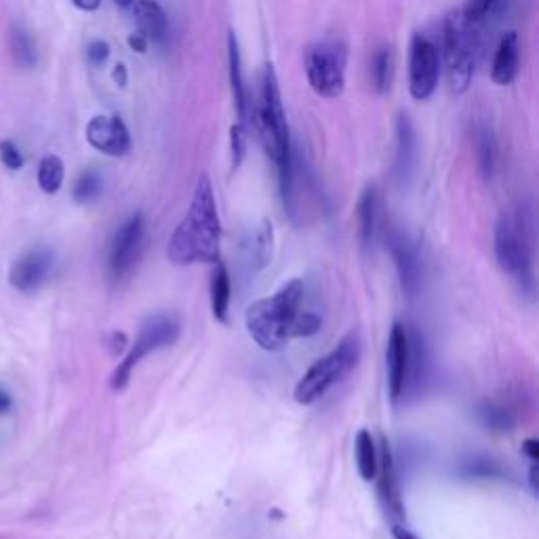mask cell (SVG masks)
Listing matches in <instances>:
<instances>
[{"mask_svg": "<svg viewBox=\"0 0 539 539\" xmlns=\"http://www.w3.org/2000/svg\"><path fill=\"white\" fill-rule=\"evenodd\" d=\"M495 257L506 274L533 283V215L527 207L504 211L495 226Z\"/></svg>", "mask_w": 539, "mask_h": 539, "instance_id": "obj_4", "label": "cell"}, {"mask_svg": "<svg viewBox=\"0 0 539 539\" xmlns=\"http://www.w3.org/2000/svg\"><path fill=\"white\" fill-rule=\"evenodd\" d=\"M386 369H388V390L392 401H398L403 396L409 371H411V342L405 325L394 323L390 337H388V350H386Z\"/></svg>", "mask_w": 539, "mask_h": 539, "instance_id": "obj_11", "label": "cell"}, {"mask_svg": "<svg viewBox=\"0 0 539 539\" xmlns=\"http://www.w3.org/2000/svg\"><path fill=\"white\" fill-rule=\"evenodd\" d=\"M388 243H390L394 264L398 268V276H401L403 289L407 293H415L419 285V259H417L415 247L409 243V238L403 232H392Z\"/></svg>", "mask_w": 539, "mask_h": 539, "instance_id": "obj_18", "label": "cell"}, {"mask_svg": "<svg viewBox=\"0 0 539 539\" xmlns=\"http://www.w3.org/2000/svg\"><path fill=\"white\" fill-rule=\"evenodd\" d=\"M377 209H379V196L377 188L373 184L365 186L361 192V198H358L356 205V224H358V238H361V245L369 247L375 228H377Z\"/></svg>", "mask_w": 539, "mask_h": 539, "instance_id": "obj_20", "label": "cell"}, {"mask_svg": "<svg viewBox=\"0 0 539 539\" xmlns=\"http://www.w3.org/2000/svg\"><path fill=\"white\" fill-rule=\"evenodd\" d=\"M0 161H3V165L11 171H19L24 167V154L19 152V148L15 146V142H11V139H3L0 142Z\"/></svg>", "mask_w": 539, "mask_h": 539, "instance_id": "obj_30", "label": "cell"}, {"mask_svg": "<svg viewBox=\"0 0 539 539\" xmlns=\"http://www.w3.org/2000/svg\"><path fill=\"white\" fill-rule=\"evenodd\" d=\"M87 142L108 156H125L131 150L129 129L118 116H93L87 125Z\"/></svg>", "mask_w": 539, "mask_h": 539, "instance_id": "obj_13", "label": "cell"}, {"mask_svg": "<svg viewBox=\"0 0 539 539\" xmlns=\"http://www.w3.org/2000/svg\"><path fill=\"white\" fill-rule=\"evenodd\" d=\"M394 81V55L390 47H379L371 59V85L377 93H388Z\"/></svg>", "mask_w": 539, "mask_h": 539, "instance_id": "obj_25", "label": "cell"}, {"mask_svg": "<svg viewBox=\"0 0 539 539\" xmlns=\"http://www.w3.org/2000/svg\"><path fill=\"white\" fill-rule=\"evenodd\" d=\"M146 219L142 213L131 215L127 222L116 230L110 255H108V274L114 283H121L133 272L139 253L144 249Z\"/></svg>", "mask_w": 539, "mask_h": 539, "instance_id": "obj_10", "label": "cell"}, {"mask_svg": "<svg viewBox=\"0 0 539 539\" xmlns=\"http://www.w3.org/2000/svg\"><path fill=\"white\" fill-rule=\"evenodd\" d=\"M481 417L485 419V424L491 426V428H497V430H506L510 428V417L504 409H499L495 405H485L481 409Z\"/></svg>", "mask_w": 539, "mask_h": 539, "instance_id": "obj_31", "label": "cell"}, {"mask_svg": "<svg viewBox=\"0 0 539 539\" xmlns=\"http://www.w3.org/2000/svg\"><path fill=\"white\" fill-rule=\"evenodd\" d=\"M361 361V342L358 335L350 333L335 346L327 356L318 361L304 373L295 386V401L299 405H314L335 386L346 379Z\"/></svg>", "mask_w": 539, "mask_h": 539, "instance_id": "obj_5", "label": "cell"}, {"mask_svg": "<svg viewBox=\"0 0 539 539\" xmlns=\"http://www.w3.org/2000/svg\"><path fill=\"white\" fill-rule=\"evenodd\" d=\"M64 175H66V169H64L62 158L55 154H47L41 161V165H38L36 179H38V186H41L45 194H55L64 184Z\"/></svg>", "mask_w": 539, "mask_h": 539, "instance_id": "obj_26", "label": "cell"}, {"mask_svg": "<svg viewBox=\"0 0 539 539\" xmlns=\"http://www.w3.org/2000/svg\"><path fill=\"white\" fill-rule=\"evenodd\" d=\"M523 453L529 455L531 462H537V459H539V443L535 441V438H529V441L523 443Z\"/></svg>", "mask_w": 539, "mask_h": 539, "instance_id": "obj_35", "label": "cell"}, {"mask_svg": "<svg viewBox=\"0 0 539 539\" xmlns=\"http://www.w3.org/2000/svg\"><path fill=\"white\" fill-rule=\"evenodd\" d=\"M133 19L137 32L144 38H148V43H163L169 32V19L165 9L156 3V0H135L133 3Z\"/></svg>", "mask_w": 539, "mask_h": 539, "instance_id": "obj_16", "label": "cell"}, {"mask_svg": "<svg viewBox=\"0 0 539 539\" xmlns=\"http://www.w3.org/2000/svg\"><path fill=\"white\" fill-rule=\"evenodd\" d=\"M476 161L478 171H481L487 182H491L497 169V142L493 131L487 125L476 133Z\"/></svg>", "mask_w": 539, "mask_h": 539, "instance_id": "obj_24", "label": "cell"}, {"mask_svg": "<svg viewBox=\"0 0 539 539\" xmlns=\"http://www.w3.org/2000/svg\"><path fill=\"white\" fill-rule=\"evenodd\" d=\"M230 154H232V169H241L247 156V131L243 123H234L230 127Z\"/></svg>", "mask_w": 539, "mask_h": 539, "instance_id": "obj_29", "label": "cell"}, {"mask_svg": "<svg viewBox=\"0 0 539 539\" xmlns=\"http://www.w3.org/2000/svg\"><path fill=\"white\" fill-rule=\"evenodd\" d=\"M179 337V323L171 314H154L139 329V335L135 344L131 346L125 361L116 367L112 375V390L121 392L127 388L133 369L139 365L142 358H146L152 352H158L163 348H171Z\"/></svg>", "mask_w": 539, "mask_h": 539, "instance_id": "obj_8", "label": "cell"}, {"mask_svg": "<svg viewBox=\"0 0 539 539\" xmlns=\"http://www.w3.org/2000/svg\"><path fill=\"white\" fill-rule=\"evenodd\" d=\"M222 243L215 194L209 175L198 177L192 203L186 217L179 222L167 245V257L175 266L217 264Z\"/></svg>", "mask_w": 539, "mask_h": 539, "instance_id": "obj_1", "label": "cell"}, {"mask_svg": "<svg viewBox=\"0 0 539 539\" xmlns=\"http://www.w3.org/2000/svg\"><path fill=\"white\" fill-rule=\"evenodd\" d=\"M53 264H55V257L51 249L47 247L30 249L19 259H15V264L11 266V272H9V283L19 293H34L36 289H41L43 283L49 278Z\"/></svg>", "mask_w": 539, "mask_h": 539, "instance_id": "obj_12", "label": "cell"}, {"mask_svg": "<svg viewBox=\"0 0 539 539\" xmlns=\"http://www.w3.org/2000/svg\"><path fill=\"white\" fill-rule=\"evenodd\" d=\"M478 26L466 22L462 9L451 11L443 22V59L449 85L455 93H466L478 57Z\"/></svg>", "mask_w": 539, "mask_h": 539, "instance_id": "obj_6", "label": "cell"}, {"mask_svg": "<svg viewBox=\"0 0 539 539\" xmlns=\"http://www.w3.org/2000/svg\"><path fill=\"white\" fill-rule=\"evenodd\" d=\"M13 407V398L9 392H5L3 388H0V415H5L9 413Z\"/></svg>", "mask_w": 539, "mask_h": 539, "instance_id": "obj_38", "label": "cell"}, {"mask_svg": "<svg viewBox=\"0 0 539 539\" xmlns=\"http://www.w3.org/2000/svg\"><path fill=\"white\" fill-rule=\"evenodd\" d=\"M9 47H11V55L13 62L24 68V70H32L38 64V49L34 43V36L30 34V30L22 24H13L9 30Z\"/></svg>", "mask_w": 539, "mask_h": 539, "instance_id": "obj_21", "label": "cell"}, {"mask_svg": "<svg viewBox=\"0 0 539 539\" xmlns=\"http://www.w3.org/2000/svg\"><path fill=\"white\" fill-rule=\"evenodd\" d=\"M253 129L262 142L266 154L278 165H283L291 156L293 144L287 125V114L283 108L281 87H278V76L272 64L264 66L262 76H259L257 99L249 102V112Z\"/></svg>", "mask_w": 539, "mask_h": 539, "instance_id": "obj_3", "label": "cell"}, {"mask_svg": "<svg viewBox=\"0 0 539 539\" xmlns=\"http://www.w3.org/2000/svg\"><path fill=\"white\" fill-rule=\"evenodd\" d=\"M521 72V41L516 32H504L491 62V81L499 87L512 85Z\"/></svg>", "mask_w": 539, "mask_h": 539, "instance_id": "obj_15", "label": "cell"}, {"mask_svg": "<svg viewBox=\"0 0 539 539\" xmlns=\"http://www.w3.org/2000/svg\"><path fill=\"white\" fill-rule=\"evenodd\" d=\"M228 66H230V87H232L234 106H236L238 116H241V121H245L251 99H249V91L245 85L241 51H238V41H236L234 32H230V36H228Z\"/></svg>", "mask_w": 539, "mask_h": 539, "instance_id": "obj_19", "label": "cell"}, {"mask_svg": "<svg viewBox=\"0 0 539 539\" xmlns=\"http://www.w3.org/2000/svg\"><path fill=\"white\" fill-rule=\"evenodd\" d=\"M306 76L312 91L321 97L335 99L346 89L348 47L339 38H325L306 49Z\"/></svg>", "mask_w": 539, "mask_h": 539, "instance_id": "obj_7", "label": "cell"}, {"mask_svg": "<svg viewBox=\"0 0 539 539\" xmlns=\"http://www.w3.org/2000/svg\"><path fill=\"white\" fill-rule=\"evenodd\" d=\"M392 537H394V539H419V537L413 535L409 529H405L401 523L392 525Z\"/></svg>", "mask_w": 539, "mask_h": 539, "instance_id": "obj_37", "label": "cell"}, {"mask_svg": "<svg viewBox=\"0 0 539 539\" xmlns=\"http://www.w3.org/2000/svg\"><path fill=\"white\" fill-rule=\"evenodd\" d=\"M417 161V137L411 118L403 112L396 121V158L394 173L401 182H407Z\"/></svg>", "mask_w": 539, "mask_h": 539, "instance_id": "obj_17", "label": "cell"}, {"mask_svg": "<svg viewBox=\"0 0 539 539\" xmlns=\"http://www.w3.org/2000/svg\"><path fill=\"white\" fill-rule=\"evenodd\" d=\"M304 302V283L295 278L272 297L257 299L247 308V329L266 352H283L293 337V327Z\"/></svg>", "mask_w": 539, "mask_h": 539, "instance_id": "obj_2", "label": "cell"}, {"mask_svg": "<svg viewBox=\"0 0 539 539\" xmlns=\"http://www.w3.org/2000/svg\"><path fill=\"white\" fill-rule=\"evenodd\" d=\"M104 190V179L95 169H87L85 173H81V177L76 179L72 196L78 205H87L93 203L95 198L102 194Z\"/></svg>", "mask_w": 539, "mask_h": 539, "instance_id": "obj_27", "label": "cell"}, {"mask_svg": "<svg viewBox=\"0 0 539 539\" xmlns=\"http://www.w3.org/2000/svg\"><path fill=\"white\" fill-rule=\"evenodd\" d=\"M375 478H379V483H377L379 497H382L384 510L390 516L392 525H398L401 521H405V506H403V497H401V485H398L392 449H390V443L386 441V438H382V447H379Z\"/></svg>", "mask_w": 539, "mask_h": 539, "instance_id": "obj_14", "label": "cell"}, {"mask_svg": "<svg viewBox=\"0 0 539 539\" xmlns=\"http://www.w3.org/2000/svg\"><path fill=\"white\" fill-rule=\"evenodd\" d=\"M114 3H116V7H121V9H129V7H133L135 0H114Z\"/></svg>", "mask_w": 539, "mask_h": 539, "instance_id": "obj_40", "label": "cell"}, {"mask_svg": "<svg viewBox=\"0 0 539 539\" xmlns=\"http://www.w3.org/2000/svg\"><path fill=\"white\" fill-rule=\"evenodd\" d=\"M441 78V51L424 34H413L409 47V93L415 102H426Z\"/></svg>", "mask_w": 539, "mask_h": 539, "instance_id": "obj_9", "label": "cell"}, {"mask_svg": "<svg viewBox=\"0 0 539 539\" xmlns=\"http://www.w3.org/2000/svg\"><path fill=\"white\" fill-rule=\"evenodd\" d=\"M230 295H232L230 274L226 266L222 264V259H219V262L215 264L213 281H211V306H213V316L219 323H226V318H228Z\"/></svg>", "mask_w": 539, "mask_h": 539, "instance_id": "obj_22", "label": "cell"}, {"mask_svg": "<svg viewBox=\"0 0 539 539\" xmlns=\"http://www.w3.org/2000/svg\"><path fill=\"white\" fill-rule=\"evenodd\" d=\"M504 0H466V7L462 9L466 22L474 24V26H481L485 19L502 5Z\"/></svg>", "mask_w": 539, "mask_h": 539, "instance_id": "obj_28", "label": "cell"}, {"mask_svg": "<svg viewBox=\"0 0 539 539\" xmlns=\"http://www.w3.org/2000/svg\"><path fill=\"white\" fill-rule=\"evenodd\" d=\"M87 59L91 66H104L110 59V45L106 41H93L87 47Z\"/></svg>", "mask_w": 539, "mask_h": 539, "instance_id": "obj_32", "label": "cell"}, {"mask_svg": "<svg viewBox=\"0 0 539 539\" xmlns=\"http://www.w3.org/2000/svg\"><path fill=\"white\" fill-rule=\"evenodd\" d=\"M112 78H114V83L118 85V87H127V83H129V72H127V66L125 64H116L114 66V70H112Z\"/></svg>", "mask_w": 539, "mask_h": 539, "instance_id": "obj_34", "label": "cell"}, {"mask_svg": "<svg viewBox=\"0 0 539 539\" xmlns=\"http://www.w3.org/2000/svg\"><path fill=\"white\" fill-rule=\"evenodd\" d=\"M127 45L131 47V51L139 53V55H144L148 51V38H144L139 32H133L129 38H127Z\"/></svg>", "mask_w": 539, "mask_h": 539, "instance_id": "obj_33", "label": "cell"}, {"mask_svg": "<svg viewBox=\"0 0 539 539\" xmlns=\"http://www.w3.org/2000/svg\"><path fill=\"white\" fill-rule=\"evenodd\" d=\"M72 3H74V7H78L81 11L91 13V11L99 9V5H102V0H72Z\"/></svg>", "mask_w": 539, "mask_h": 539, "instance_id": "obj_36", "label": "cell"}, {"mask_svg": "<svg viewBox=\"0 0 539 539\" xmlns=\"http://www.w3.org/2000/svg\"><path fill=\"white\" fill-rule=\"evenodd\" d=\"M354 453H356V468L358 474H361L363 481H373L377 474V447L369 430H361L356 434L354 441Z\"/></svg>", "mask_w": 539, "mask_h": 539, "instance_id": "obj_23", "label": "cell"}, {"mask_svg": "<svg viewBox=\"0 0 539 539\" xmlns=\"http://www.w3.org/2000/svg\"><path fill=\"white\" fill-rule=\"evenodd\" d=\"M529 485H531L533 495H537V464L531 466V472H529Z\"/></svg>", "mask_w": 539, "mask_h": 539, "instance_id": "obj_39", "label": "cell"}]
</instances>
